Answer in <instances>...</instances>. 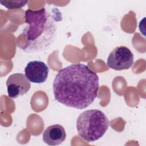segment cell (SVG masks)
I'll return each mask as SVG.
<instances>
[{"label": "cell", "instance_id": "6da1fadb", "mask_svg": "<svg viewBox=\"0 0 146 146\" xmlns=\"http://www.w3.org/2000/svg\"><path fill=\"white\" fill-rule=\"evenodd\" d=\"M53 94L59 103L76 109H84L97 98L98 74L83 63L71 64L60 70L53 82Z\"/></svg>", "mask_w": 146, "mask_h": 146}, {"label": "cell", "instance_id": "7a4b0ae2", "mask_svg": "<svg viewBox=\"0 0 146 146\" xmlns=\"http://www.w3.org/2000/svg\"><path fill=\"white\" fill-rule=\"evenodd\" d=\"M62 18L61 13L58 10L50 12L46 7L37 10H26L25 21L27 26L22 31L25 44L19 48L27 53L47 50L55 38L56 22L60 21Z\"/></svg>", "mask_w": 146, "mask_h": 146}, {"label": "cell", "instance_id": "3957f363", "mask_svg": "<svg viewBox=\"0 0 146 146\" xmlns=\"http://www.w3.org/2000/svg\"><path fill=\"white\" fill-rule=\"evenodd\" d=\"M109 127L107 116L102 111L88 110L82 112L76 120V129L79 136L88 143L101 138Z\"/></svg>", "mask_w": 146, "mask_h": 146}, {"label": "cell", "instance_id": "277c9868", "mask_svg": "<svg viewBox=\"0 0 146 146\" xmlns=\"http://www.w3.org/2000/svg\"><path fill=\"white\" fill-rule=\"evenodd\" d=\"M133 64V54L127 47L120 46L115 48L109 54L107 66L115 70L120 71L129 68Z\"/></svg>", "mask_w": 146, "mask_h": 146}, {"label": "cell", "instance_id": "5b68a950", "mask_svg": "<svg viewBox=\"0 0 146 146\" xmlns=\"http://www.w3.org/2000/svg\"><path fill=\"white\" fill-rule=\"evenodd\" d=\"M7 92L9 96L15 99L26 94L31 87L30 82L26 75L15 73L10 75L6 80Z\"/></svg>", "mask_w": 146, "mask_h": 146}, {"label": "cell", "instance_id": "8992f818", "mask_svg": "<svg viewBox=\"0 0 146 146\" xmlns=\"http://www.w3.org/2000/svg\"><path fill=\"white\" fill-rule=\"evenodd\" d=\"M49 68L47 65L40 60L29 62L25 68V73L27 79L33 83H43L47 79Z\"/></svg>", "mask_w": 146, "mask_h": 146}, {"label": "cell", "instance_id": "52a82bcc", "mask_svg": "<svg viewBox=\"0 0 146 146\" xmlns=\"http://www.w3.org/2000/svg\"><path fill=\"white\" fill-rule=\"evenodd\" d=\"M66 133L63 127L60 124L48 126L43 132L42 138L44 143L49 145H58L66 139Z\"/></svg>", "mask_w": 146, "mask_h": 146}, {"label": "cell", "instance_id": "ba28073f", "mask_svg": "<svg viewBox=\"0 0 146 146\" xmlns=\"http://www.w3.org/2000/svg\"><path fill=\"white\" fill-rule=\"evenodd\" d=\"M28 3V1H1L0 3L8 9H18L24 7Z\"/></svg>", "mask_w": 146, "mask_h": 146}]
</instances>
